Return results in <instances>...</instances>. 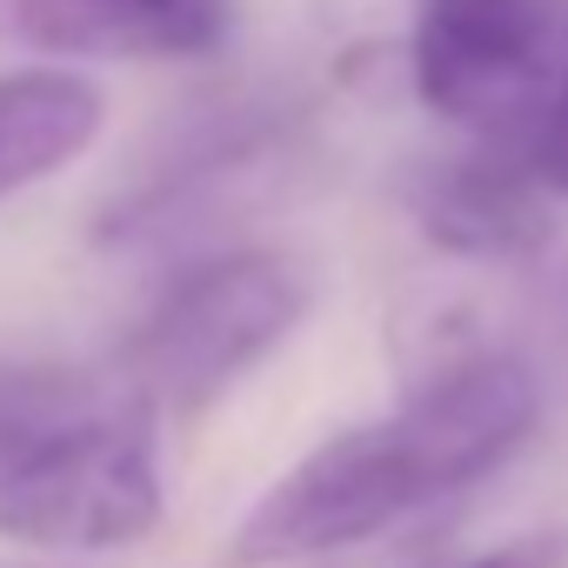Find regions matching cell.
Here are the masks:
<instances>
[{"mask_svg": "<svg viewBox=\"0 0 568 568\" xmlns=\"http://www.w3.org/2000/svg\"><path fill=\"white\" fill-rule=\"evenodd\" d=\"M227 21V0H0V28L61 61H194Z\"/></svg>", "mask_w": 568, "mask_h": 568, "instance_id": "6", "label": "cell"}, {"mask_svg": "<svg viewBox=\"0 0 568 568\" xmlns=\"http://www.w3.org/2000/svg\"><path fill=\"white\" fill-rule=\"evenodd\" d=\"M408 74L468 141L528 148L568 81V0H422Z\"/></svg>", "mask_w": 568, "mask_h": 568, "instance_id": "3", "label": "cell"}, {"mask_svg": "<svg viewBox=\"0 0 568 568\" xmlns=\"http://www.w3.org/2000/svg\"><path fill=\"white\" fill-rule=\"evenodd\" d=\"M535 415L541 382L521 355L462 348L408 382L388 415L308 448L247 508V521L234 528V555L247 568H288L362 548L495 475L528 442Z\"/></svg>", "mask_w": 568, "mask_h": 568, "instance_id": "1", "label": "cell"}, {"mask_svg": "<svg viewBox=\"0 0 568 568\" xmlns=\"http://www.w3.org/2000/svg\"><path fill=\"white\" fill-rule=\"evenodd\" d=\"M108 101L74 68H14L0 74V201L28 194L94 148Z\"/></svg>", "mask_w": 568, "mask_h": 568, "instance_id": "7", "label": "cell"}, {"mask_svg": "<svg viewBox=\"0 0 568 568\" xmlns=\"http://www.w3.org/2000/svg\"><path fill=\"white\" fill-rule=\"evenodd\" d=\"M154 422L161 415L121 382L114 402L68 422L0 481V535L48 555H108L148 541L168 515Z\"/></svg>", "mask_w": 568, "mask_h": 568, "instance_id": "4", "label": "cell"}, {"mask_svg": "<svg viewBox=\"0 0 568 568\" xmlns=\"http://www.w3.org/2000/svg\"><path fill=\"white\" fill-rule=\"evenodd\" d=\"M415 227L462 261H528L548 241V201L555 187L535 174L528 148L475 141L468 154L435 161L415 181Z\"/></svg>", "mask_w": 568, "mask_h": 568, "instance_id": "5", "label": "cell"}, {"mask_svg": "<svg viewBox=\"0 0 568 568\" xmlns=\"http://www.w3.org/2000/svg\"><path fill=\"white\" fill-rule=\"evenodd\" d=\"M568 561V528H541V535H515L501 548H481L468 561H448V568H561Z\"/></svg>", "mask_w": 568, "mask_h": 568, "instance_id": "9", "label": "cell"}, {"mask_svg": "<svg viewBox=\"0 0 568 568\" xmlns=\"http://www.w3.org/2000/svg\"><path fill=\"white\" fill-rule=\"evenodd\" d=\"M535 174L568 201V81H561V94H555V108H548V121L535 134Z\"/></svg>", "mask_w": 568, "mask_h": 568, "instance_id": "10", "label": "cell"}, {"mask_svg": "<svg viewBox=\"0 0 568 568\" xmlns=\"http://www.w3.org/2000/svg\"><path fill=\"white\" fill-rule=\"evenodd\" d=\"M121 395V375H94L54 355H14L0 348V481H8L41 442H54L68 422L94 415L101 402Z\"/></svg>", "mask_w": 568, "mask_h": 568, "instance_id": "8", "label": "cell"}, {"mask_svg": "<svg viewBox=\"0 0 568 568\" xmlns=\"http://www.w3.org/2000/svg\"><path fill=\"white\" fill-rule=\"evenodd\" d=\"M308 288L288 254L234 247L181 267L128 328L114 375L154 415H201L295 335Z\"/></svg>", "mask_w": 568, "mask_h": 568, "instance_id": "2", "label": "cell"}]
</instances>
